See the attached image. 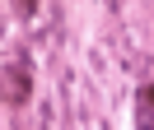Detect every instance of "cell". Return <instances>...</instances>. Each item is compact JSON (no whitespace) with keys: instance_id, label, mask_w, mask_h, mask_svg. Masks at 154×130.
Instances as JSON below:
<instances>
[{"instance_id":"obj_1","label":"cell","mask_w":154,"mask_h":130,"mask_svg":"<svg viewBox=\"0 0 154 130\" xmlns=\"http://www.w3.org/2000/svg\"><path fill=\"white\" fill-rule=\"evenodd\" d=\"M28 98H33V56H28V46H14L5 56V107L19 111V107H28Z\"/></svg>"},{"instance_id":"obj_3","label":"cell","mask_w":154,"mask_h":130,"mask_svg":"<svg viewBox=\"0 0 154 130\" xmlns=\"http://www.w3.org/2000/svg\"><path fill=\"white\" fill-rule=\"evenodd\" d=\"M38 5H42V0H14V9H19L23 19H33V14H38Z\"/></svg>"},{"instance_id":"obj_2","label":"cell","mask_w":154,"mask_h":130,"mask_svg":"<svg viewBox=\"0 0 154 130\" xmlns=\"http://www.w3.org/2000/svg\"><path fill=\"white\" fill-rule=\"evenodd\" d=\"M135 130H154V84L135 88Z\"/></svg>"}]
</instances>
